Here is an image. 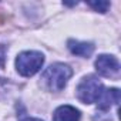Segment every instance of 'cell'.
Returning a JSON list of instances; mask_svg holds the SVG:
<instances>
[{
  "label": "cell",
  "mask_w": 121,
  "mask_h": 121,
  "mask_svg": "<svg viewBox=\"0 0 121 121\" xmlns=\"http://www.w3.org/2000/svg\"><path fill=\"white\" fill-rule=\"evenodd\" d=\"M71 76H73V70L70 66L64 63H54L43 71L41 84L48 91L57 93V91H61L67 86Z\"/></svg>",
  "instance_id": "6da1fadb"
},
{
  "label": "cell",
  "mask_w": 121,
  "mask_h": 121,
  "mask_svg": "<svg viewBox=\"0 0 121 121\" xmlns=\"http://www.w3.org/2000/svg\"><path fill=\"white\" fill-rule=\"evenodd\" d=\"M43 64H44V56L40 51H34V50L23 51L16 58L17 73L23 77L34 76L36 73H39L41 70Z\"/></svg>",
  "instance_id": "7a4b0ae2"
},
{
  "label": "cell",
  "mask_w": 121,
  "mask_h": 121,
  "mask_svg": "<svg viewBox=\"0 0 121 121\" xmlns=\"http://www.w3.org/2000/svg\"><path fill=\"white\" fill-rule=\"evenodd\" d=\"M103 90L104 86L95 76H87L77 86V98L84 104H93L97 103Z\"/></svg>",
  "instance_id": "3957f363"
},
{
  "label": "cell",
  "mask_w": 121,
  "mask_h": 121,
  "mask_svg": "<svg viewBox=\"0 0 121 121\" xmlns=\"http://www.w3.org/2000/svg\"><path fill=\"white\" fill-rule=\"evenodd\" d=\"M95 69H97L98 74H101L103 77H108V78H114L120 74L118 60L110 54L98 56V58L95 60Z\"/></svg>",
  "instance_id": "277c9868"
},
{
  "label": "cell",
  "mask_w": 121,
  "mask_h": 121,
  "mask_svg": "<svg viewBox=\"0 0 121 121\" xmlns=\"http://www.w3.org/2000/svg\"><path fill=\"white\" fill-rule=\"evenodd\" d=\"M118 103H120L118 88H104L95 104L100 110H108L112 105H118Z\"/></svg>",
  "instance_id": "5b68a950"
},
{
  "label": "cell",
  "mask_w": 121,
  "mask_h": 121,
  "mask_svg": "<svg viewBox=\"0 0 121 121\" xmlns=\"http://www.w3.org/2000/svg\"><path fill=\"white\" fill-rule=\"evenodd\" d=\"M81 112L73 105H60L54 110L53 121H80Z\"/></svg>",
  "instance_id": "8992f818"
},
{
  "label": "cell",
  "mask_w": 121,
  "mask_h": 121,
  "mask_svg": "<svg viewBox=\"0 0 121 121\" xmlns=\"http://www.w3.org/2000/svg\"><path fill=\"white\" fill-rule=\"evenodd\" d=\"M67 47L73 54L80 56V57H86V58H88L94 51V46L91 43L78 41V40H73V39L67 41Z\"/></svg>",
  "instance_id": "52a82bcc"
},
{
  "label": "cell",
  "mask_w": 121,
  "mask_h": 121,
  "mask_svg": "<svg viewBox=\"0 0 121 121\" xmlns=\"http://www.w3.org/2000/svg\"><path fill=\"white\" fill-rule=\"evenodd\" d=\"M88 6L93 7L95 12H100V13H105L110 3L108 2H88Z\"/></svg>",
  "instance_id": "ba28073f"
},
{
  "label": "cell",
  "mask_w": 121,
  "mask_h": 121,
  "mask_svg": "<svg viewBox=\"0 0 121 121\" xmlns=\"http://www.w3.org/2000/svg\"><path fill=\"white\" fill-rule=\"evenodd\" d=\"M23 121H41L40 118H24Z\"/></svg>",
  "instance_id": "9c48e42d"
}]
</instances>
